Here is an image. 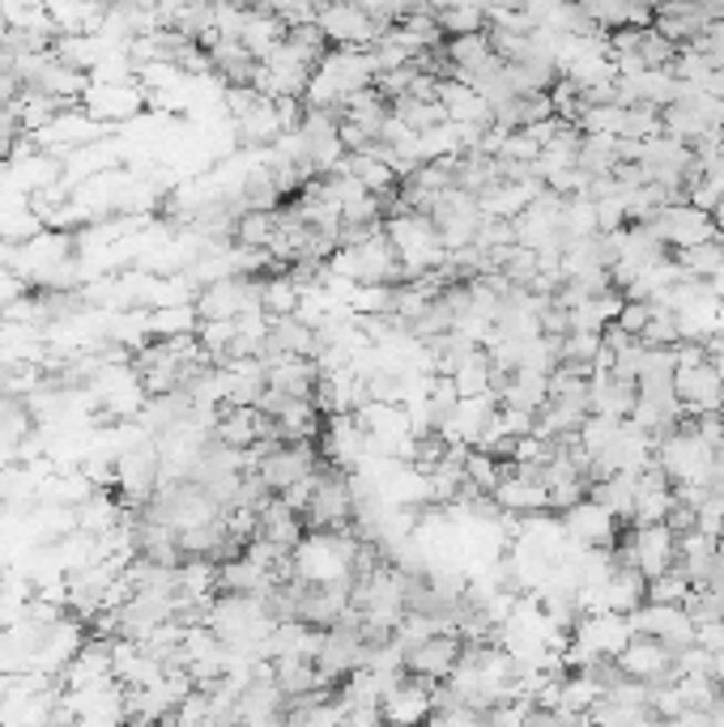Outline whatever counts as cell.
I'll list each match as a JSON object with an SVG mask.
<instances>
[{"label":"cell","mask_w":724,"mask_h":727,"mask_svg":"<svg viewBox=\"0 0 724 727\" xmlns=\"http://www.w3.org/2000/svg\"><path fill=\"white\" fill-rule=\"evenodd\" d=\"M613 664L627 676L648 681V685H665V681L678 676L673 673V651L661 638H652V634H631V643L613 655Z\"/></svg>","instance_id":"obj_7"},{"label":"cell","mask_w":724,"mask_h":727,"mask_svg":"<svg viewBox=\"0 0 724 727\" xmlns=\"http://www.w3.org/2000/svg\"><path fill=\"white\" fill-rule=\"evenodd\" d=\"M691 579H686V570L673 562L665 574H656V579H648V600H656V604H682L686 595H691Z\"/></svg>","instance_id":"obj_28"},{"label":"cell","mask_w":724,"mask_h":727,"mask_svg":"<svg viewBox=\"0 0 724 727\" xmlns=\"http://www.w3.org/2000/svg\"><path fill=\"white\" fill-rule=\"evenodd\" d=\"M278 235V214L273 209H244L235 221V242L244 247H269Z\"/></svg>","instance_id":"obj_24"},{"label":"cell","mask_w":724,"mask_h":727,"mask_svg":"<svg viewBox=\"0 0 724 727\" xmlns=\"http://www.w3.org/2000/svg\"><path fill=\"white\" fill-rule=\"evenodd\" d=\"M82 107L90 115H99L103 124H115V120H133L145 107V90L133 85V81H103V77H90L82 94Z\"/></svg>","instance_id":"obj_8"},{"label":"cell","mask_w":724,"mask_h":727,"mask_svg":"<svg viewBox=\"0 0 724 727\" xmlns=\"http://www.w3.org/2000/svg\"><path fill=\"white\" fill-rule=\"evenodd\" d=\"M673 392L686 413H721L724 408V378L712 366V357L703 366H678L673 371Z\"/></svg>","instance_id":"obj_9"},{"label":"cell","mask_w":724,"mask_h":727,"mask_svg":"<svg viewBox=\"0 0 724 727\" xmlns=\"http://www.w3.org/2000/svg\"><path fill=\"white\" fill-rule=\"evenodd\" d=\"M56 34H94L107 18L103 0H43Z\"/></svg>","instance_id":"obj_15"},{"label":"cell","mask_w":724,"mask_h":727,"mask_svg":"<svg viewBox=\"0 0 724 727\" xmlns=\"http://www.w3.org/2000/svg\"><path fill=\"white\" fill-rule=\"evenodd\" d=\"M265 378H269V387H278L286 396H311L316 383H320V366H316V357L290 353V357L265 362Z\"/></svg>","instance_id":"obj_14"},{"label":"cell","mask_w":724,"mask_h":727,"mask_svg":"<svg viewBox=\"0 0 724 727\" xmlns=\"http://www.w3.org/2000/svg\"><path fill=\"white\" fill-rule=\"evenodd\" d=\"M541 269V256H537V247H525V242H511V251H507V260H503V277L511 281V285H529L532 277Z\"/></svg>","instance_id":"obj_30"},{"label":"cell","mask_w":724,"mask_h":727,"mask_svg":"<svg viewBox=\"0 0 724 727\" xmlns=\"http://www.w3.org/2000/svg\"><path fill=\"white\" fill-rule=\"evenodd\" d=\"M503 477V464L495 451H486V447H465V481L482 489V494H490Z\"/></svg>","instance_id":"obj_26"},{"label":"cell","mask_w":724,"mask_h":727,"mask_svg":"<svg viewBox=\"0 0 724 727\" xmlns=\"http://www.w3.org/2000/svg\"><path fill=\"white\" fill-rule=\"evenodd\" d=\"M635 52H640L643 69H669L673 64V55L682 52V43H673L669 34H661L656 27H643L640 30V43H635Z\"/></svg>","instance_id":"obj_27"},{"label":"cell","mask_w":724,"mask_h":727,"mask_svg":"<svg viewBox=\"0 0 724 727\" xmlns=\"http://www.w3.org/2000/svg\"><path fill=\"white\" fill-rule=\"evenodd\" d=\"M640 345H678V320H673V307H652V320L643 323Z\"/></svg>","instance_id":"obj_31"},{"label":"cell","mask_w":724,"mask_h":727,"mask_svg":"<svg viewBox=\"0 0 724 727\" xmlns=\"http://www.w3.org/2000/svg\"><path fill=\"white\" fill-rule=\"evenodd\" d=\"M303 532H307L303 515L294 511V507H286L278 494L256 511V537L273 540L281 549H294V544L303 540Z\"/></svg>","instance_id":"obj_13"},{"label":"cell","mask_w":724,"mask_h":727,"mask_svg":"<svg viewBox=\"0 0 724 727\" xmlns=\"http://www.w3.org/2000/svg\"><path fill=\"white\" fill-rule=\"evenodd\" d=\"M648 600V579L635 565H613V574L606 579V609L613 613H631Z\"/></svg>","instance_id":"obj_17"},{"label":"cell","mask_w":724,"mask_h":727,"mask_svg":"<svg viewBox=\"0 0 724 727\" xmlns=\"http://www.w3.org/2000/svg\"><path fill=\"white\" fill-rule=\"evenodd\" d=\"M350 519H354V485H350V472H341V468L329 464L316 477L303 523L307 528H345Z\"/></svg>","instance_id":"obj_3"},{"label":"cell","mask_w":724,"mask_h":727,"mask_svg":"<svg viewBox=\"0 0 724 727\" xmlns=\"http://www.w3.org/2000/svg\"><path fill=\"white\" fill-rule=\"evenodd\" d=\"M392 294H396L392 281H362L345 294V307L354 315H392Z\"/></svg>","instance_id":"obj_23"},{"label":"cell","mask_w":724,"mask_h":727,"mask_svg":"<svg viewBox=\"0 0 724 727\" xmlns=\"http://www.w3.org/2000/svg\"><path fill=\"white\" fill-rule=\"evenodd\" d=\"M703 9H707L712 22H724V0H703Z\"/></svg>","instance_id":"obj_35"},{"label":"cell","mask_w":724,"mask_h":727,"mask_svg":"<svg viewBox=\"0 0 724 727\" xmlns=\"http://www.w3.org/2000/svg\"><path fill=\"white\" fill-rule=\"evenodd\" d=\"M695 643L703 651H724V617H707V621H695Z\"/></svg>","instance_id":"obj_33"},{"label":"cell","mask_w":724,"mask_h":727,"mask_svg":"<svg viewBox=\"0 0 724 727\" xmlns=\"http://www.w3.org/2000/svg\"><path fill=\"white\" fill-rule=\"evenodd\" d=\"M712 366H716V371H721V378H724V350H721V353H712Z\"/></svg>","instance_id":"obj_36"},{"label":"cell","mask_w":724,"mask_h":727,"mask_svg":"<svg viewBox=\"0 0 724 727\" xmlns=\"http://www.w3.org/2000/svg\"><path fill=\"white\" fill-rule=\"evenodd\" d=\"M439 18V30L444 39H456V34H474V30H486V9L477 4H452V9H435Z\"/></svg>","instance_id":"obj_29"},{"label":"cell","mask_w":724,"mask_h":727,"mask_svg":"<svg viewBox=\"0 0 724 727\" xmlns=\"http://www.w3.org/2000/svg\"><path fill=\"white\" fill-rule=\"evenodd\" d=\"M652 221V230L661 235L665 247H695V242H707L721 235V226H716V217L695 209L691 200H678V205H665V209H656V214L648 217Z\"/></svg>","instance_id":"obj_4"},{"label":"cell","mask_w":724,"mask_h":727,"mask_svg":"<svg viewBox=\"0 0 724 727\" xmlns=\"http://www.w3.org/2000/svg\"><path fill=\"white\" fill-rule=\"evenodd\" d=\"M341 166H345L366 191H375V196H389V191L401 188V175H396L380 154H371V149H362V154H345Z\"/></svg>","instance_id":"obj_16"},{"label":"cell","mask_w":724,"mask_h":727,"mask_svg":"<svg viewBox=\"0 0 724 727\" xmlns=\"http://www.w3.org/2000/svg\"><path fill=\"white\" fill-rule=\"evenodd\" d=\"M384 235H389L392 251L401 260L405 277H422V272L439 269L447 260V242L435 226L431 214L418 209H392V217L384 221Z\"/></svg>","instance_id":"obj_1"},{"label":"cell","mask_w":724,"mask_h":727,"mask_svg":"<svg viewBox=\"0 0 724 727\" xmlns=\"http://www.w3.org/2000/svg\"><path fill=\"white\" fill-rule=\"evenodd\" d=\"M316 22L329 34L333 48H371L389 30L375 13H366L359 0H329V4H320Z\"/></svg>","instance_id":"obj_2"},{"label":"cell","mask_w":724,"mask_h":727,"mask_svg":"<svg viewBox=\"0 0 724 727\" xmlns=\"http://www.w3.org/2000/svg\"><path fill=\"white\" fill-rule=\"evenodd\" d=\"M461 651H465V638L456 630H439L426 643L405 651V673L426 676L431 685H444L447 676H452V668L461 664Z\"/></svg>","instance_id":"obj_5"},{"label":"cell","mask_w":724,"mask_h":727,"mask_svg":"<svg viewBox=\"0 0 724 727\" xmlns=\"http://www.w3.org/2000/svg\"><path fill=\"white\" fill-rule=\"evenodd\" d=\"M439 103H444L447 120H456V124H490L495 120L490 103L465 77H439Z\"/></svg>","instance_id":"obj_12"},{"label":"cell","mask_w":724,"mask_h":727,"mask_svg":"<svg viewBox=\"0 0 724 727\" xmlns=\"http://www.w3.org/2000/svg\"><path fill=\"white\" fill-rule=\"evenodd\" d=\"M576 166H585L588 175H610L618 166V136L610 133H580Z\"/></svg>","instance_id":"obj_20"},{"label":"cell","mask_w":724,"mask_h":727,"mask_svg":"<svg viewBox=\"0 0 724 727\" xmlns=\"http://www.w3.org/2000/svg\"><path fill=\"white\" fill-rule=\"evenodd\" d=\"M707 9H703V0H665V4H656V13H652V27L669 34L673 43H695L699 34L707 30Z\"/></svg>","instance_id":"obj_11"},{"label":"cell","mask_w":724,"mask_h":727,"mask_svg":"<svg viewBox=\"0 0 724 727\" xmlns=\"http://www.w3.org/2000/svg\"><path fill=\"white\" fill-rule=\"evenodd\" d=\"M562 4H580V0H562Z\"/></svg>","instance_id":"obj_37"},{"label":"cell","mask_w":724,"mask_h":727,"mask_svg":"<svg viewBox=\"0 0 724 727\" xmlns=\"http://www.w3.org/2000/svg\"><path fill=\"white\" fill-rule=\"evenodd\" d=\"M320 447H324V459L333 468L354 472L362 459H366V430L359 426L354 413H329L324 426H320Z\"/></svg>","instance_id":"obj_6"},{"label":"cell","mask_w":724,"mask_h":727,"mask_svg":"<svg viewBox=\"0 0 724 727\" xmlns=\"http://www.w3.org/2000/svg\"><path fill=\"white\" fill-rule=\"evenodd\" d=\"M260 311L269 320L278 315H294L299 311V281L290 272H273V277H260Z\"/></svg>","instance_id":"obj_18"},{"label":"cell","mask_w":724,"mask_h":727,"mask_svg":"<svg viewBox=\"0 0 724 727\" xmlns=\"http://www.w3.org/2000/svg\"><path fill=\"white\" fill-rule=\"evenodd\" d=\"M640 357H643V345H640V341H635V345H627V350H618V353H613L610 375H618V378H640Z\"/></svg>","instance_id":"obj_34"},{"label":"cell","mask_w":724,"mask_h":727,"mask_svg":"<svg viewBox=\"0 0 724 727\" xmlns=\"http://www.w3.org/2000/svg\"><path fill=\"white\" fill-rule=\"evenodd\" d=\"M452 378H456V392L461 396H482V392H495V362H490V353L477 345L456 371H452Z\"/></svg>","instance_id":"obj_19"},{"label":"cell","mask_w":724,"mask_h":727,"mask_svg":"<svg viewBox=\"0 0 724 727\" xmlns=\"http://www.w3.org/2000/svg\"><path fill=\"white\" fill-rule=\"evenodd\" d=\"M673 507V485H640L635 481V507L627 528H640V523H661Z\"/></svg>","instance_id":"obj_22"},{"label":"cell","mask_w":724,"mask_h":727,"mask_svg":"<svg viewBox=\"0 0 724 727\" xmlns=\"http://www.w3.org/2000/svg\"><path fill=\"white\" fill-rule=\"evenodd\" d=\"M618 426H622V417H606V413H588L585 422H580V430H576V443L585 447L588 456H601V451L610 447L613 438H618Z\"/></svg>","instance_id":"obj_25"},{"label":"cell","mask_w":724,"mask_h":727,"mask_svg":"<svg viewBox=\"0 0 724 727\" xmlns=\"http://www.w3.org/2000/svg\"><path fill=\"white\" fill-rule=\"evenodd\" d=\"M196 328H200L196 302H170L149 311V336H193Z\"/></svg>","instance_id":"obj_21"},{"label":"cell","mask_w":724,"mask_h":727,"mask_svg":"<svg viewBox=\"0 0 724 727\" xmlns=\"http://www.w3.org/2000/svg\"><path fill=\"white\" fill-rule=\"evenodd\" d=\"M695 528L699 532H707V537H724V489L721 485H712L707 489V498L695 507Z\"/></svg>","instance_id":"obj_32"},{"label":"cell","mask_w":724,"mask_h":727,"mask_svg":"<svg viewBox=\"0 0 724 727\" xmlns=\"http://www.w3.org/2000/svg\"><path fill=\"white\" fill-rule=\"evenodd\" d=\"M562 528H567V537H576L580 544H610L613 549V537H618V515L606 511L597 498H580V502H571L567 511H562Z\"/></svg>","instance_id":"obj_10"}]
</instances>
